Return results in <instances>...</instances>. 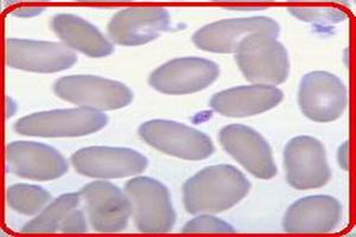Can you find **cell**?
I'll return each mask as SVG.
<instances>
[{
	"instance_id": "obj_27",
	"label": "cell",
	"mask_w": 356,
	"mask_h": 237,
	"mask_svg": "<svg viewBox=\"0 0 356 237\" xmlns=\"http://www.w3.org/2000/svg\"><path fill=\"white\" fill-rule=\"evenodd\" d=\"M17 111H18V105L16 101L13 100V97H6V117L11 119L16 114Z\"/></svg>"
},
{
	"instance_id": "obj_15",
	"label": "cell",
	"mask_w": 356,
	"mask_h": 237,
	"mask_svg": "<svg viewBox=\"0 0 356 237\" xmlns=\"http://www.w3.org/2000/svg\"><path fill=\"white\" fill-rule=\"evenodd\" d=\"M8 172L36 181H55L68 172V163L51 146L37 141L18 140L6 147Z\"/></svg>"
},
{
	"instance_id": "obj_10",
	"label": "cell",
	"mask_w": 356,
	"mask_h": 237,
	"mask_svg": "<svg viewBox=\"0 0 356 237\" xmlns=\"http://www.w3.org/2000/svg\"><path fill=\"white\" fill-rule=\"evenodd\" d=\"M72 164L82 176L111 181L142 174L149 166V159L129 147L88 146L74 153Z\"/></svg>"
},
{
	"instance_id": "obj_7",
	"label": "cell",
	"mask_w": 356,
	"mask_h": 237,
	"mask_svg": "<svg viewBox=\"0 0 356 237\" xmlns=\"http://www.w3.org/2000/svg\"><path fill=\"white\" fill-rule=\"evenodd\" d=\"M300 112L309 120L327 124L339 120L348 106V90L340 77L325 70L305 74L298 89Z\"/></svg>"
},
{
	"instance_id": "obj_17",
	"label": "cell",
	"mask_w": 356,
	"mask_h": 237,
	"mask_svg": "<svg viewBox=\"0 0 356 237\" xmlns=\"http://www.w3.org/2000/svg\"><path fill=\"white\" fill-rule=\"evenodd\" d=\"M343 208L329 195L305 196L289 206L283 218V230L289 234L332 233L340 225Z\"/></svg>"
},
{
	"instance_id": "obj_5",
	"label": "cell",
	"mask_w": 356,
	"mask_h": 237,
	"mask_svg": "<svg viewBox=\"0 0 356 237\" xmlns=\"http://www.w3.org/2000/svg\"><path fill=\"white\" fill-rule=\"evenodd\" d=\"M138 134L154 149L183 161H204L215 152L214 142L208 134L176 121H146L139 126Z\"/></svg>"
},
{
	"instance_id": "obj_11",
	"label": "cell",
	"mask_w": 356,
	"mask_h": 237,
	"mask_svg": "<svg viewBox=\"0 0 356 237\" xmlns=\"http://www.w3.org/2000/svg\"><path fill=\"white\" fill-rule=\"evenodd\" d=\"M219 65L203 57H179L158 67L149 83L166 95H188L202 92L218 80Z\"/></svg>"
},
{
	"instance_id": "obj_21",
	"label": "cell",
	"mask_w": 356,
	"mask_h": 237,
	"mask_svg": "<svg viewBox=\"0 0 356 237\" xmlns=\"http://www.w3.org/2000/svg\"><path fill=\"white\" fill-rule=\"evenodd\" d=\"M6 201L11 209L24 216H36L51 202V195L42 186L13 184L6 191Z\"/></svg>"
},
{
	"instance_id": "obj_20",
	"label": "cell",
	"mask_w": 356,
	"mask_h": 237,
	"mask_svg": "<svg viewBox=\"0 0 356 237\" xmlns=\"http://www.w3.org/2000/svg\"><path fill=\"white\" fill-rule=\"evenodd\" d=\"M80 193H63L55 201L50 202L41 213L29 221L22 229L23 233H56L61 229L62 224L69 213L80 208Z\"/></svg>"
},
{
	"instance_id": "obj_23",
	"label": "cell",
	"mask_w": 356,
	"mask_h": 237,
	"mask_svg": "<svg viewBox=\"0 0 356 237\" xmlns=\"http://www.w3.org/2000/svg\"><path fill=\"white\" fill-rule=\"evenodd\" d=\"M182 233H235V228L211 213H201L186 222Z\"/></svg>"
},
{
	"instance_id": "obj_1",
	"label": "cell",
	"mask_w": 356,
	"mask_h": 237,
	"mask_svg": "<svg viewBox=\"0 0 356 237\" xmlns=\"http://www.w3.org/2000/svg\"><path fill=\"white\" fill-rule=\"evenodd\" d=\"M251 191V181L229 164L211 165L183 184V205L191 215L220 213L234 208Z\"/></svg>"
},
{
	"instance_id": "obj_16",
	"label": "cell",
	"mask_w": 356,
	"mask_h": 237,
	"mask_svg": "<svg viewBox=\"0 0 356 237\" xmlns=\"http://www.w3.org/2000/svg\"><path fill=\"white\" fill-rule=\"evenodd\" d=\"M170 24V13L165 8H129L112 17L107 33L114 44L139 47L157 40Z\"/></svg>"
},
{
	"instance_id": "obj_12",
	"label": "cell",
	"mask_w": 356,
	"mask_h": 237,
	"mask_svg": "<svg viewBox=\"0 0 356 237\" xmlns=\"http://www.w3.org/2000/svg\"><path fill=\"white\" fill-rule=\"evenodd\" d=\"M280 26L266 16L218 20L204 25L193 35L196 48L207 53L235 54L246 37L254 33L280 36Z\"/></svg>"
},
{
	"instance_id": "obj_25",
	"label": "cell",
	"mask_w": 356,
	"mask_h": 237,
	"mask_svg": "<svg viewBox=\"0 0 356 237\" xmlns=\"http://www.w3.org/2000/svg\"><path fill=\"white\" fill-rule=\"evenodd\" d=\"M336 159H337V164L340 166L341 169L344 171H348L349 169V142L344 141L343 144H341L337 149L336 153Z\"/></svg>"
},
{
	"instance_id": "obj_8",
	"label": "cell",
	"mask_w": 356,
	"mask_h": 237,
	"mask_svg": "<svg viewBox=\"0 0 356 237\" xmlns=\"http://www.w3.org/2000/svg\"><path fill=\"white\" fill-rule=\"evenodd\" d=\"M284 167L288 184L296 190L320 189L332 179L325 147L312 136L289 140L284 149Z\"/></svg>"
},
{
	"instance_id": "obj_2",
	"label": "cell",
	"mask_w": 356,
	"mask_h": 237,
	"mask_svg": "<svg viewBox=\"0 0 356 237\" xmlns=\"http://www.w3.org/2000/svg\"><path fill=\"white\" fill-rule=\"evenodd\" d=\"M235 62L252 85H283L290 74L288 50L277 37L254 33L241 42Z\"/></svg>"
},
{
	"instance_id": "obj_13",
	"label": "cell",
	"mask_w": 356,
	"mask_h": 237,
	"mask_svg": "<svg viewBox=\"0 0 356 237\" xmlns=\"http://www.w3.org/2000/svg\"><path fill=\"white\" fill-rule=\"evenodd\" d=\"M219 141L223 149L258 179L268 181L277 176V165L271 146L250 126L232 124L221 129Z\"/></svg>"
},
{
	"instance_id": "obj_24",
	"label": "cell",
	"mask_w": 356,
	"mask_h": 237,
	"mask_svg": "<svg viewBox=\"0 0 356 237\" xmlns=\"http://www.w3.org/2000/svg\"><path fill=\"white\" fill-rule=\"evenodd\" d=\"M87 222L88 220L86 218L85 211L80 208H76L67 216L60 231L61 233H86L88 230Z\"/></svg>"
},
{
	"instance_id": "obj_9",
	"label": "cell",
	"mask_w": 356,
	"mask_h": 237,
	"mask_svg": "<svg viewBox=\"0 0 356 237\" xmlns=\"http://www.w3.org/2000/svg\"><path fill=\"white\" fill-rule=\"evenodd\" d=\"M79 193L86 218L97 233H118L129 225L132 205L117 185L97 179L85 185Z\"/></svg>"
},
{
	"instance_id": "obj_14",
	"label": "cell",
	"mask_w": 356,
	"mask_h": 237,
	"mask_svg": "<svg viewBox=\"0 0 356 237\" xmlns=\"http://www.w3.org/2000/svg\"><path fill=\"white\" fill-rule=\"evenodd\" d=\"M6 65L29 73L54 74L76 65V53L63 43L8 38Z\"/></svg>"
},
{
	"instance_id": "obj_26",
	"label": "cell",
	"mask_w": 356,
	"mask_h": 237,
	"mask_svg": "<svg viewBox=\"0 0 356 237\" xmlns=\"http://www.w3.org/2000/svg\"><path fill=\"white\" fill-rule=\"evenodd\" d=\"M42 13H44L43 8H22L16 10L13 15L19 18H30V17L40 16Z\"/></svg>"
},
{
	"instance_id": "obj_18",
	"label": "cell",
	"mask_w": 356,
	"mask_h": 237,
	"mask_svg": "<svg viewBox=\"0 0 356 237\" xmlns=\"http://www.w3.org/2000/svg\"><path fill=\"white\" fill-rule=\"evenodd\" d=\"M284 92L277 87L263 85H238L216 92L209 106L227 117H254L280 106Z\"/></svg>"
},
{
	"instance_id": "obj_22",
	"label": "cell",
	"mask_w": 356,
	"mask_h": 237,
	"mask_svg": "<svg viewBox=\"0 0 356 237\" xmlns=\"http://www.w3.org/2000/svg\"><path fill=\"white\" fill-rule=\"evenodd\" d=\"M289 13L297 19L314 25L339 24L346 19V13L334 8H292Z\"/></svg>"
},
{
	"instance_id": "obj_4",
	"label": "cell",
	"mask_w": 356,
	"mask_h": 237,
	"mask_svg": "<svg viewBox=\"0 0 356 237\" xmlns=\"http://www.w3.org/2000/svg\"><path fill=\"white\" fill-rule=\"evenodd\" d=\"M132 205L134 224L140 233H169L177 216L170 191L162 181L139 176L131 178L124 186Z\"/></svg>"
},
{
	"instance_id": "obj_3",
	"label": "cell",
	"mask_w": 356,
	"mask_h": 237,
	"mask_svg": "<svg viewBox=\"0 0 356 237\" xmlns=\"http://www.w3.org/2000/svg\"><path fill=\"white\" fill-rule=\"evenodd\" d=\"M108 117L95 109H54L33 113L15 124L18 134L36 138H79L105 129Z\"/></svg>"
},
{
	"instance_id": "obj_19",
	"label": "cell",
	"mask_w": 356,
	"mask_h": 237,
	"mask_svg": "<svg viewBox=\"0 0 356 237\" xmlns=\"http://www.w3.org/2000/svg\"><path fill=\"white\" fill-rule=\"evenodd\" d=\"M50 25L62 43L73 51L93 58H102L113 54V43L95 25L81 17L58 13L53 17Z\"/></svg>"
},
{
	"instance_id": "obj_6",
	"label": "cell",
	"mask_w": 356,
	"mask_h": 237,
	"mask_svg": "<svg viewBox=\"0 0 356 237\" xmlns=\"http://www.w3.org/2000/svg\"><path fill=\"white\" fill-rule=\"evenodd\" d=\"M54 92L62 100L80 107L100 112L127 107L134 101V92L115 80L95 75H69L55 82Z\"/></svg>"
}]
</instances>
